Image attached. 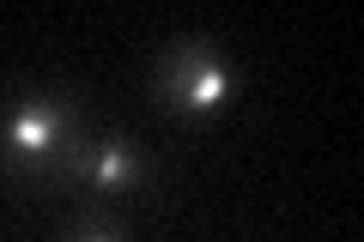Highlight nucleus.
I'll return each mask as SVG.
<instances>
[{"label":"nucleus","instance_id":"obj_1","mask_svg":"<svg viewBox=\"0 0 364 242\" xmlns=\"http://www.w3.org/2000/svg\"><path fill=\"white\" fill-rule=\"evenodd\" d=\"M85 133L73 91H18L0 115V176L18 188H61Z\"/></svg>","mask_w":364,"mask_h":242},{"label":"nucleus","instance_id":"obj_2","mask_svg":"<svg viewBox=\"0 0 364 242\" xmlns=\"http://www.w3.org/2000/svg\"><path fill=\"white\" fill-rule=\"evenodd\" d=\"M152 97L158 109L195 121V115H219L231 103V61H225L219 37H170L152 55Z\"/></svg>","mask_w":364,"mask_h":242},{"label":"nucleus","instance_id":"obj_3","mask_svg":"<svg viewBox=\"0 0 364 242\" xmlns=\"http://www.w3.org/2000/svg\"><path fill=\"white\" fill-rule=\"evenodd\" d=\"M67 182L97 194V200H116V194H134L152 182V158L140 152L134 133H85L73 164H67Z\"/></svg>","mask_w":364,"mask_h":242},{"label":"nucleus","instance_id":"obj_4","mask_svg":"<svg viewBox=\"0 0 364 242\" xmlns=\"http://www.w3.org/2000/svg\"><path fill=\"white\" fill-rule=\"evenodd\" d=\"M61 242H128V224H122L109 206H85V212L67 218Z\"/></svg>","mask_w":364,"mask_h":242}]
</instances>
